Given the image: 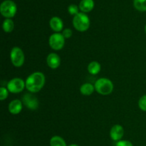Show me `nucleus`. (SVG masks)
I'll list each match as a JSON object with an SVG mask.
<instances>
[{"instance_id":"f257e3e1","label":"nucleus","mask_w":146,"mask_h":146,"mask_svg":"<svg viewBox=\"0 0 146 146\" xmlns=\"http://www.w3.org/2000/svg\"><path fill=\"white\" fill-rule=\"evenodd\" d=\"M46 82L45 76L43 73L37 71L31 74L26 80V88L29 92L37 93L41 90Z\"/></svg>"},{"instance_id":"dca6fc26","label":"nucleus","mask_w":146,"mask_h":146,"mask_svg":"<svg viewBox=\"0 0 146 146\" xmlns=\"http://www.w3.org/2000/svg\"><path fill=\"white\" fill-rule=\"evenodd\" d=\"M50 146H67L65 141L61 137L55 135L50 140Z\"/></svg>"},{"instance_id":"9d476101","label":"nucleus","mask_w":146,"mask_h":146,"mask_svg":"<svg viewBox=\"0 0 146 146\" xmlns=\"http://www.w3.org/2000/svg\"><path fill=\"white\" fill-rule=\"evenodd\" d=\"M46 62L50 68H52V69H56L61 64V58L57 54L51 53L47 56Z\"/></svg>"},{"instance_id":"2eb2a0df","label":"nucleus","mask_w":146,"mask_h":146,"mask_svg":"<svg viewBox=\"0 0 146 146\" xmlns=\"http://www.w3.org/2000/svg\"><path fill=\"white\" fill-rule=\"evenodd\" d=\"M101 64L98 61H91L88 66V71L91 75H96L101 71Z\"/></svg>"},{"instance_id":"6ab92c4d","label":"nucleus","mask_w":146,"mask_h":146,"mask_svg":"<svg viewBox=\"0 0 146 146\" xmlns=\"http://www.w3.org/2000/svg\"><path fill=\"white\" fill-rule=\"evenodd\" d=\"M138 106L143 111H146V95L141 97L138 101Z\"/></svg>"},{"instance_id":"9b49d317","label":"nucleus","mask_w":146,"mask_h":146,"mask_svg":"<svg viewBox=\"0 0 146 146\" xmlns=\"http://www.w3.org/2000/svg\"><path fill=\"white\" fill-rule=\"evenodd\" d=\"M22 110V102L20 100L15 99L9 104V111L12 115H17Z\"/></svg>"},{"instance_id":"20e7f679","label":"nucleus","mask_w":146,"mask_h":146,"mask_svg":"<svg viewBox=\"0 0 146 146\" xmlns=\"http://www.w3.org/2000/svg\"><path fill=\"white\" fill-rule=\"evenodd\" d=\"M17 5L11 0H5L0 6V11L3 17L7 19L12 18L17 13Z\"/></svg>"},{"instance_id":"0eeeda50","label":"nucleus","mask_w":146,"mask_h":146,"mask_svg":"<svg viewBox=\"0 0 146 146\" xmlns=\"http://www.w3.org/2000/svg\"><path fill=\"white\" fill-rule=\"evenodd\" d=\"M26 87V83L20 78H14L7 84V89L12 94L21 93Z\"/></svg>"},{"instance_id":"412c9836","label":"nucleus","mask_w":146,"mask_h":146,"mask_svg":"<svg viewBox=\"0 0 146 146\" xmlns=\"http://www.w3.org/2000/svg\"><path fill=\"white\" fill-rule=\"evenodd\" d=\"M9 95V91L7 88L5 87L1 86L0 88V100L1 101H4L6 98H7Z\"/></svg>"},{"instance_id":"ddd939ff","label":"nucleus","mask_w":146,"mask_h":146,"mask_svg":"<svg viewBox=\"0 0 146 146\" xmlns=\"http://www.w3.org/2000/svg\"><path fill=\"white\" fill-rule=\"evenodd\" d=\"M78 7L84 13L89 12L92 11L94 7V0H81Z\"/></svg>"},{"instance_id":"39448f33","label":"nucleus","mask_w":146,"mask_h":146,"mask_svg":"<svg viewBox=\"0 0 146 146\" xmlns=\"http://www.w3.org/2000/svg\"><path fill=\"white\" fill-rule=\"evenodd\" d=\"M10 58L14 66L21 67L24 63V54L22 49L17 46L14 47L10 52Z\"/></svg>"},{"instance_id":"7ed1b4c3","label":"nucleus","mask_w":146,"mask_h":146,"mask_svg":"<svg viewBox=\"0 0 146 146\" xmlns=\"http://www.w3.org/2000/svg\"><path fill=\"white\" fill-rule=\"evenodd\" d=\"M95 90L101 95L106 96L111 94L113 90L112 81L107 78H101L95 83Z\"/></svg>"},{"instance_id":"6e6552de","label":"nucleus","mask_w":146,"mask_h":146,"mask_svg":"<svg viewBox=\"0 0 146 146\" xmlns=\"http://www.w3.org/2000/svg\"><path fill=\"white\" fill-rule=\"evenodd\" d=\"M22 101L24 105L31 110H36L38 107V100L31 94H25L24 96L23 97Z\"/></svg>"},{"instance_id":"423d86ee","label":"nucleus","mask_w":146,"mask_h":146,"mask_svg":"<svg viewBox=\"0 0 146 146\" xmlns=\"http://www.w3.org/2000/svg\"><path fill=\"white\" fill-rule=\"evenodd\" d=\"M48 44L50 47L54 50H61L65 44V38L62 34L60 33H55L50 36L48 39Z\"/></svg>"},{"instance_id":"f3484780","label":"nucleus","mask_w":146,"mask_h":146,"mask_svg":"<svg viewBox=\"0 0 146 146\" xmlns=\"http://www.w3.org/2000/svg\"><path fill=\"white\" fill-rule=\"evenodd\" d=\"M2 28L5 32L10 33L13 31L14 28V21L11 19H6L2 24Z\"/></svg>"},{"instance_id":"b1692460","label":"nucleus","mask_w":146,"mask_h":146,"mask_svg":"<svg viewBox=\"0 0 146 146\" xmlns=\"http://www.w3.org/2000/svg\"><path fill=\"white\" fill-rule=\"evenodd\" d=\"M68 146H79V145H78L77 144H71V145H69Z\"/></svg>"},{"instance_id":"4be33fe9","label":"nucleus","mask_w":146,"mask_h":146,"mask_svg":"<svg viewBox=\"0 0 146 146\" xmlns=\"http://www.w3.org/2000/svg\"><path fill=\"white\" fill-rule=\"evenodd\" d=\"M115 146H133L132 143L129 141H119L116 143Z\"/></svg>"},{"instance_id":"5701e85b","label":"nucleus","mask_w":146,"mask_h":146,"mask_svg":"<svg viewBox=\"0 0 146 146\" xmlns=\"http://www.w3.org/2000/svg\"><path fill=\"white\" fill-rule=\"evenodd\" d=\"M63 36L65 38H68L72 36L73 34V31L71 29H65L63 31L62 33Z\"/></svg>"},{"instance_id":"a211bd4d","label":"nucleus","mask_w":146,"mask_h":146,"mask_svg":"<svg viewBox=\"0 0 146 146\" xmlns=\"http://www.w3.org/2000/svg\"><path fill=\"white\" fill-rule=\"evenodd\" d=\"M134 7L140 11H146V0H134Z\"/></svg>"},{"instance_id":"f8f14e48","label":"nucleus","mask_w":146,"mask_h":146,"mask_svg":"<svg viewBox=\"0 0 146 146\" xmlns=\"http://www.w3.org/2000/svg\"><path fill=\"white\" fill-rule=\"evenodd\" d=\"M49 25L53 31L58 33L62 31L63 27H64V23H63L61 19H60L59 17H54L50 19Z\"/></svg>"},{"instance_id":"393cba45","label":"nucleus","mask_w":146,"mask_h":146,"mask_svg":"<svg viewBox=\"0 0 146 146\" xmlns=\"http://www.w3.org/2000/svg\"><path fill=\"white\" fill-rule=\"evenodd\" d=\"M145 34H146V25H145Z\"/></svg>"},{"instance_id":"aec40b11","label":"nucleus","mask_w":146,"mask_h":146,"mask_svg":"<svg viewBox=\"0 0 146 146\" xmlns=\"http://www.w3.org/2000/svg\"><path fill=\"white\" fill-rule=\"evenodd\" d=\"M78 9H79V7H77L76 4H71L69 7H68V11L69 12L70 14L71 15L76 16V14H78Z\"/></svg>"},{"instance_id":"4468645a","label":"nucleus","mask_w":146,"mask_h":146,"mask_svg":"<svg viewBox=\"0 0 146 146\" xmlns=\"http://www.w3.org/2000/svg\"><path fill=\"white\" fill-rule=\"evenodd\" d=\"M94 91H95V86L89 83L84 84L83 85H81V88H80V92L84 96L91 95Z\"/></svg>"},{"instance_id":"1a4fd4ad","label":"nucleus","mask_w":146,"mask_h":146,"mask_svg":"<svg viewBox=\"0 0 146 146\" xmlns=\"http://www.w3.org/2000/svg\"><path fill=\"white\" fill-rule=\"evenodd\" d=\"M124 135V129L121 125H115L110 131V136L114 141H121Z\"/></svg>"},{"instance_id":"f03ea898","label":"nucleus","mask_w":146,"mask_h":146,"mask_svg":"<svg viewBox=\"0 0 146 146\" xmlns=\"http://www.w3.org/2000/svg\"><path fill=\"white\" fill-rule=\"evenodd\" d=\"M73 26L78 31L84 32L87 31L90 27V19L84 12H80L73 19Z\"/></svg>"}]
</instances>
